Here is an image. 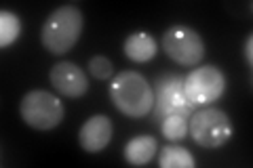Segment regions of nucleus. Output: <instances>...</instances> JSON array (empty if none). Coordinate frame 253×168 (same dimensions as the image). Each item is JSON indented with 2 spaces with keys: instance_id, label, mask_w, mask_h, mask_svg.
<instances>
[{
  "instance_id": "obj_1",
  "label": "nucleus",
  "mask_w": 253,
  "mask_h": 168,
  "mask_svg": "<svg viewBox=\"0 0 253 168\" xmlns=\"http://www.w3.org/2000/svg\"><path fill=\"white\" fill-rule=\"evenodd\" d=\"M110 101L114 103V107L121 111L123 116L139 120L148 116L154 107V91L150 82L133 69H125L121 74H116L110 82Z\"/></svg>"
},
{
  "instance_id": "obj_2",
  "label": "nucleus",
  "mask_w": 253,
  "mask_h": 168,
  "mask_svg": "<svg viewBox=\"0 0 253 168\" xmlns=\"http://www.w3.org/2000/svg\"><path fill=\"white\" fill-rule=\"evenodd\" d=\"M83 11L74 4H63L44 19L41 42L51 55H66L74 49L83 34Z\"/></svg>"
},
{
  "instance_id": "obj_3",
  "label": "nucleus",
  "mask_w": 253,
  "mask_h": 168,
  "mask_svg": "<svg viewBox=\"0 0 253 168\" xmlns=\"http://www.w3.org/2000/svg\"><path fill=\"white\" fill-rule=\"evenodd\" d=\"M21 120L36 131H53L63 120V103L53 93L34 89L23 95L19 103Z\"/></svg>"
},
{
  "instance_id": "obj_4",
  "label": "nucleus",
  "mask_w": 253,
  "mask_h": 168,
  "mask_svg": "<svg viewBox=\"0 0 253 168\" xmlns=\"http://www.w3.org/2000/svg\"><path fill=\"white\" fill-rule=\"evenodd\" d=\"M188 131L192 134L194 143H199L205 149H217L226 145L232 137V120L228 118L224 109L205 107L190 116Z\"/></svg>"
},
{
  "instance_id": "obj_5",
  "label": "nucleus",
  "mask_w": 253,
  "mask_h": 168,
  "mask_svg": "<svg viewBox=\"0 0 253 168\" xmlns=\"http://www.w3.org/2000/svg\"><path fill=\"white\" fill-rule=\"evenodd\" d=\"M161 46L165 55L181 67L199 66L205 57V42L201 34L194 28L184 26V23H177V26L165 30L161 38Z\"/></svg>"
},
{
  "instance_id": "obj_6",
  "label": "nucleus",
  "mask_w": 253,
  "mask_h": 168,
  "mask_svg": "<svg viewBox=\"0 0 253 168\" xmlns=\"http://www.w3.org/2000/svg\"><path fill=\"white\" fill-rule=\"evenodd\" d=\"M154 118L161 122V118L179 114L190 118L194 111V105L188 101L184 91V78L179 74H163L156 82L154 91Z\"/></svg>"
},
{
  "instance_id": "obj_7",
  "label": "nucleus",
  "mask_w": 253,
  "mask_h": 168,
  "mask_svg": "<svg viewBox=\"0 0 253 168\" xmlns=\"http://www.w3.org/2000/svg\"><path fill=\"white\" fill-rule=\"evenodd\" d=\"M184 91L192 105H209L226 93V74L215 66H203L184 78Z\"/></svg>"
},
{
  "instance_id": "obj_8",
  "label": "nucleus",
  "mask_w": 253,
  "mask_h": 168,
  "mask_svg": "<svg viewBox=\"0 0 253 168\" xmlns=\"http://www.w3.org/2000/svg\"><path fill=\"white\" fill-rule=\"evenodd\" d=\"M49 80L53 89L57 91L61 97L78 99L89 91V78L86 74L72 61H59L55 63L49 71Z\"/></svg>"
},
{
  "instance_id": "obj_9",
  "label": "nucleus",
  "mask_w": 253,
  "mask_h": 168,
  "mask_svg": "<svg viewBox=\"0 0 253 168\" xmlns=\"http://www.w3.org/2000/svg\"><path fill=\"white\" fill-rule=\"evenodd\" d=\"M112 131H114V126L108 116L104 114L91 116L81 126V131H78V143H81V147L86 154H99L112 141Z\"/></svg>"
},
{
  "instance_id": "obj_10",
  "label": "nucleus",
  "mask_w": 253,
  "mask_h": 168,
  "mask_svg": "<svg viewBox=\"0 0 253 168\" xmlns=\"http://www.w3.org/2000/svg\"><path fill=\"white\" fill-rule=\"evenodd\" d=\"M123 49L126 59H131L133 63H146L156 57L158 40L148 32H133V34L126 36Z\"/></svg>"
},
{
  "instance_id": "obj_11",
  "label": "nucleus",
  "mask_w": 253,
  "mask_h": 168,
  "mask_svg": "<svg viewBox=\"0 0 253 168\" xmlns=\"http://www.w3.org/2000/svg\"><path fill=\"white\" fill-rule=\"evenodd\" d=\"M158 151V141L150 134H137L125 145V160L131 166H144L152 162V158Z\"/></svg>"
},
{
  "instance_id": "obj_12",
  "label": "nucleus",
  "mask_w": 253,
  "mask_h": 168,
  "mask_svg": "<svg viewBox=\"0 0 253 168\" xmlns=\"http://www.w3.org/2000/svg\"><path fill=\"white\" fill-rule=\"evenodd\" d=\"M196 160L186 147L179 145H167L161 149L158 156V166L161 168H194Z\"/></svg>"
},
{
  "instance_id": "obj_13",
  "label": "nucleus",
  "mask_w": 253,
  "mask_h": 168,
  "mask_svg": "<svg viewBox=\"0 0 253 168\" xmlns=\"http://www.w3.org/2000/svg\"><path fill=\"white\" fill-rule=\"evenodd\" d=\"M21 28H23V23L19 19V15L2 9V13H0V46L2 49L11 46L19 38Z\"/></svg>"
},
{
  "instance_id": "obj_14",
  "label": "nucleus",
  "mask_w": 253,
  "mask_h": 168,
  "mask_svg": "<svg viewBox=\"0 0 253 168\" xmlns=\"http://www.w3.org/2000/svg\"><path fill=\"white\" fill-rule=\"evenodd\" d=\"M161 133L167 141H181L188 134V118L179 114L165 116L161 122Z\"/></svg>"
},
{
  "instance_id": "obj_15",
  "label": "nucleus",
  "mask_w": 253,
  "mask_h": 168,
  "mask_svg": "<svg viewBox=\"0 0 253 168\" xmlns=\"http://www.w3.org/2000/svg\"><path fill=\"white\" fill-rule=\"evenodd\" d=\"M89 71L95 80H110V76L114 74V66L104 55H95L89 59Z\"/></svg>"
},
{
  "instance_id": "obj_16",
  "label": "nucleus",
  "mask_w": 253,
  "mask_h": 168,
  "mask_svg": "<svg viewBox=\"0 0 253 168\" xmlns=\"http://www.w3.org/2000/svg\"><path fill=\"white\" fill-rule=\"evenodd\" d=\"M243 55H245V61H247V66H253V36L251 34L247 36V40H245Z\"/></svg>"
}]
</instances>
